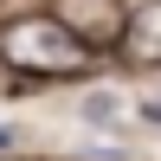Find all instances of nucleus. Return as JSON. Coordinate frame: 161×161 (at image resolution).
Masks as SVG:
<instances>
[{
	"instance_id": "nucleus-1",
	"label": "nucleus",
	"mask_w": 161,
	"mask_h": 161,
	"mask_svg": "<svg viewBox=\"0 0 161 161\" xmlns=\"http://www.w3.org/2000/svg\"><path fill=\"white\" fill-rule=\"evenodd\" d=\"M0 58L19 64V71H84L90 45L64 19H19V26L0 32Z\"/></svg>"
},
{
	"instance_id": "nucleus-2",
	"label": "nucleus",
	"mask_w": 161,
	"mask_h": 161,
	"mask_svg": "<svg viewBox=\"0 0 161 161\" xmlns=\"http://www.w3.org/2000/svg\"><path fill=\"white\" fill-rule=\"evenodd\" d=\"M129 52H136V58H161V0H148V7L129 19Z\"/></svg>"
},
{
	"instance_id": "nucleus-3",
	"label": "nucleus",
	"mask_w": 161,
	"mask_h": 161,
	"mask_svg": "<svg viewBox=\"0 0 161 161\" xmlns=\"http://www.w3.org/2000/svg\"><path fill=\"white\" fill-rule=\"evenodd\" d=\"M84 110H90V123H110V116H116V110H123V103H116V97H90V103H84Z\"/></svg>"
},
{
	"instance_id": "nucleus-4",
	"label": "nucleus",
	"mask_w": 161,
	"mask_h": 161,
	"mask_svg": "<svg viewBox=\"0 0 161 161\" xmlns=\"http://www.w3.org/2000/svg\"><path fill=\"white\" fill-rule=\"evenodd\" d=\"M13 142H19V136H13V129H7V123H0V155H7V148H13Z\"/></svg>"
},
{
	"instance_id": "nucleus-5",
	"label": "nucleus",
	"mask_w": 161,
	"mask_h": 161,
	"mask_svg": "<svg viewBox=\"0 0 161 161\" xmlns=\"http://www.w3.org/2000/svg\"><path fill=\"white\" fill-rule=\"evenodd\" d=\"M148 123H161V97H155V103H148Z\"/></svg>"
}]
</instances>
